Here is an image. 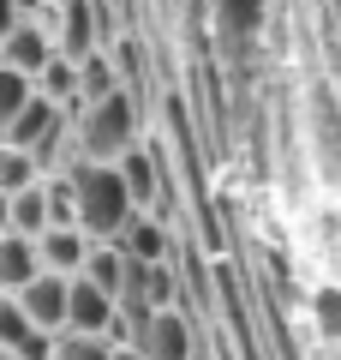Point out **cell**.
Listing matches in <instances>:
<instances>
[{
	"label": "cell",
	"mask_w": 341,
	"mask_h": 360,
	"mask_svg": "<svg viewBox=\"0 0 341 360\" xmlns=\"http://www.w3.org/2000/svg\"><path fill=\"white\" fill-rule=\"evenodd\" d=\"M60 174H66V193H72V229H84L90 240H114L126 229V217L138 210L114 162H72Z\"/></svg>",
	"instance_id": "obj_1"
},
{
	"label": "cell",
	"mask_w": 341,
	"mask_h": 360,
	"mask_svg": "<svg viewBox=\"0 0 341 360\" xmlns=\"http://www.w3.org/2000/svg\"><path fill=\"white\" fill-rule=\"evenodd\" d=\"M72 144H78V162H120V156L138 144V103L132 90H108L96 103L72 108Z\"/></svg>",
	"instance_id": "obj_2"
},
{
	"label": "cell",
	"mask_w": 341,
	"mask_h": 360,
	"mask_svg": "<svg viewBox=\"0 0 341 360\" xmlns=\"http://www.w3.org/2000/svg\"><path fill=\"white\" fill-rule=\"evenodd\" d=\"M126 342L138 348L144 360H198V336H192V319L180 307H162L150 319H138L126 330Z\"/></svg>",
	"instance_id": "obj_3"
},
{
	"label": "cell",
	"mask_w": 341,
	"mask_h": 360,
	"mask_svg": "<svg viewBox=\"0 0 341 360\" xmlns=\"http://www.w3.org/2000/svg\"><path fill=\"white\" fill-rule=\"evenodd\" d=\"M48 60H54L48 18H42V13H18V18H13V30L0 37V66H13L18 78H36Z\"/></svg>",
	"instance_id": "obj_4"
},
{
	"label": "cell",
	"mask_w": 341,
	"mask_h": 360,
	"mask_svg": "<svg viewBox=\"0 0 341 360\" xmlns=\"http://www.w3.org/2000/svg\"><path fill=\"white\" fill-rule=\"evenodd\" d=\"M60 330H96V336H114L120 342V307L90 276H66V324Z\"/></svg>",
	"instance_id": "obj_5"
},
{
	"label": "cell",
	"mask_w": 341,
	"mask_h": 360,
	"mask_svg": "<svg viewBox=\"0 0 341 360\" xmlns=\"http://www.w3.org/2000/svg\"><path fill=\"white\" fill-rule=\"evenodd\" d=\"M114 246H120V258H132V264H168V258H174V229H168L162 210H132L126 229L114 234Z\"/></svg>",
	"instance_id": "obj_6"
},
{
	"label": "cell",
	"mask_w": 341,
	"mask_h": 360,
	"mask_svg": "<svg viewBox=\"0 0 341 360\" xmlns=\"http://www.w3.org/2000/svg\"><path fill=\"white\" fill-rule=\"evenodd\" d=\"M13 300L25 307V319L36 324V330H48V336L66 324V276H54V270H36Z\"/></svg>",
	"instance_id": "obj_7"
},
{
	"label": "cell",
	"mask_w": 341,
	"mask_h": 360,
	"mask_svg": "<svg viewBox=\"0 0 341 360\" xmlns=\"http://www.w3.org/2000/svg\"><path fill=\"white\" fill-rule=\"evenodd\" d=\"M84 252H90V234L72 229V222H54V229L36 234V258L54 276H78V270H84Z\"/></svg>",
	"instance_id": "obj_8"
},
{
	"label": "cell",
	"mask_w": 341,
	"mask_h": 360,
	"mask_svg": "<svg viewBox=\"0 0 341 360\" xmlns=\"http://www.w3.org/2000/svg\"><path fill=\"white\" fill-rule=\"evenodd\" d=\"M0 348L18 360H48V330H36L13 295H0Z\"/></svg>",
	"instance_id": "obj_9"
},
{
	"label": "cell",
	"mask_w": 341,
	"mask_h": 360,
	"mask_svg": "<svg viewBox=\"0 0 341 360\" xmlns=\"http://www.w3.org/2000/svg\"><path fill=\"white\" fill-rule=\"evenodd\" d=\"M36 270H42L36 234H0V295H18Z\"/></svg>",
	"instance_id": "obj_10"
},
{
	"label": "cell",
	"mask_w": 341,
	"mask_h": 360,
	"mask_svg": "<svg viewBox=\"0 0 341 360\" xmlns=\"http://www.w3.org/2000/svg\"><path fill=\"white\" fill-rule=\"evenodd\" d=\"M114 354V336L96 330H54L48 336V360H108Z\"/></svg>",
	"instance_id": "obj_11"
},
{
	"label": "cell",
	"mask_w": 341,
	"mask_h": 360,
	"mask_svg": "<svg viewBox=\"0 0 341 360\" xmlns=\"http://www.w3.org/2000/svg\"><path fill=\"white\" fill-rule=\"evenodd\" d=\"M30 180H42L36 156L18 150V144H0V193H18V186H30Z\"/></svg>",
	"instance_id": "obj_12"
},
{
	"label": "cell",
	"mask_w": 341,
	"mask_h": 360,
	"mask_svg": "<svg viewBox=\"0 0 341 360\" xmlns=\"http://www.w3.org/2000/svg\"><path fill=\"white\" fill-rule=\"evenodd\" d=\"M30 103V78H18L13 66H0V139H6V127H13V115Z\"/></svg>",
	"instance_id": "obj_13"
},
{
	"label": "cell",
	"mask_w": 341,
	"mask_h": 360,
	"mask_svg": "<svg viewBox=\"0 0 341 360\" xmlns=\"http://www.w3.org/2000/svg\"><path fill=\"white\" fill-rule=\"evenodd\" d=\"M13 18H18V6H13V0H0V37L13 30Z\"/></svg>",
	"instance_id": "obj_14"
},
{
	"label": "cell",
	"mask_w": 341,
	"mask_h": 360,
	"mask_svg": "<svg viewBox=\"0 0 341 360\" xmlns=\"http://www.w3.org/2000/svg\"><path fill=\"white\" fill-rule=\"evenodd\" d=\"M108 360H144V354H138L132 342H114V354H108Z\"/></svg>",
	"instance_id": "obj_15"
},
{
	"label": "cell",
	"mask_w": 341,
	"mask_h": 360,
	"mask_svg": "<svg viewBox=\"0 0 341 360\" xmlns=\"http://www.w3.org/2000/svg\"><path fill=\"white\" fill-rule=\"evenodd\" d=\"M18 13H48V0H13Z\"/></svg>",
	"instance_id": "obj_16"
},
{
	"label": "cell",
	"mask_w": 341,
	"mask_h": 360,
	"mask_svg": "<svg viewBox=\"0 0 341 360\" xmlns=\"http://www.w3.org/2000/svg\"><path fill=\"white\" fill-rule=\"evenodd\" d=\"M0 234H6V193H0Z\"/></svg>",
	"instance_id": "obj_17"
},
{
	"label": "cell",
	"mask_w": 341,
	"mask_h": 360,
	"mask_svg": "<svg viewBox=\"0 0 341 360\" xmlns=\"http://www.w3.org/2000/svg\"><path fill=\"white\" fill-rule=\"evenodd\" d=\"M0 360H18V354H6V348H0Z\"/></svg>",
	"instance_id": "obj_18"
},
{
	"label": "cell",
	"mask_w": 341,
	"mask_h": 360,
	"mask_svg": "<svg viewBox=\"0 0 341 360\" xmlns=\"http://www.w3.org/2000/svg\"><path fill=\"white\" fill-rule=\"evenodd\" d=\"M48 6H54V0H48Z\"/></svg>",
	"instance_id": "obj_19"
}]
</instances>
